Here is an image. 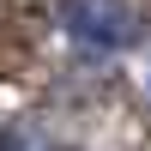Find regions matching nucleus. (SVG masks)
Segmentation results:
<instances>
[{"mask_svg": "<svg viewBox=\"0 0 151 151\" xmlns=\"http://www.w3.org/2000/svg\"><path fill=\"white\" fill-rule=\"evenodd\" d=\"M60 24H67L73 42L103 48V55H121V48H133L145 36L139 12H133L127 0H67V6H60Z\"/></svg>", "mask_w": 151, "mask_h": 151, "instance_id": "f257e3e1", "label": "nucleus"}, {"mask_svg": "<svg viewBox=\"0 0 151 151\" xmlns=\"http://www.w3.org/2000/svg\"><path fill=\"white\" fill-rule=\"evenodd\" d=\"M0 151H24V145H18V139H12V133H0Z\"/></svg>", "mask_w": 151, "mask_h": 151, "instance_id": "f03ea898", "label": "nucleus"}]
</instances>
